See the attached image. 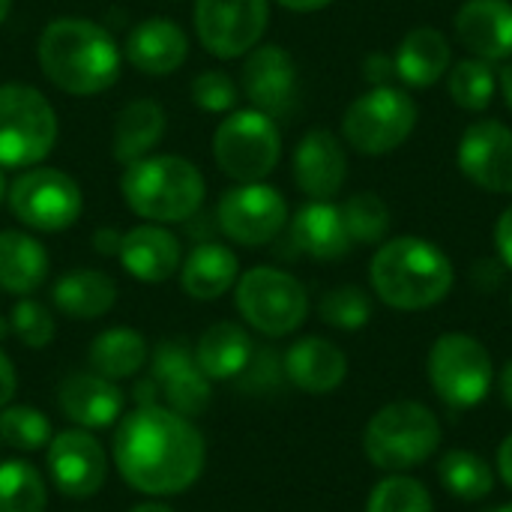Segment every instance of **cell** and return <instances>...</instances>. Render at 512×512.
I'll return each instance as SVG.
<instances>
[{
	"mask_svg": "<svg viewBox=\"0 0 512 512\" xmlns=\"http://www.w3.org/2000/svg\"><path fill=\"white\" fill-rule=\"evenodd\" d=\"M444 441L438 414L414 399H399L375 411L363 429V453L384 474H405L429 462Z\"/></svg>",
	"mask_w": 512,
	"mask_h": 512,
	"instance_id": "obj_5",
	"label": "cell"
},
{
	"mask_svg": "<svg viewBox=\"0 0 512 512\" xmlns=\"http://www.w3.org/2000/svg\"><path fill=\"white\" fill-rule=\"evenodd\" d=\"M90 369L99 372L108 381H123L132 378L144 369V363L150 360L147 351V339L132 330V327H111L102 330L87 351Z\"/></svg>",
	"mask_w": 512,
	"mask_h": 512,
	"instance_id": "obj_31",
	"label": "cell"
},
{
	"mask_svg": "<svg viewBox=\"0 0 512 512\" xmlns=\"http://www.w3.org/2000/svg\"><path fill=\"white\" fill-rule=\"evenodd\" d=\"M111 459L129 489L147 498H171L198 483L207 444L189 417L165 405H138L120 420Z\"/></svg>",
	"mask_w": 512,
	"mask_h": 512,
	"instance_id": "obj_1",
	"label": "cell"
},
{
	"mask_svg": "<svg viewBox=\"0 0 512 512\" xmlns=\"http://www.w3.org/2000/svg\"><path fill=\"white\" fill-rule=\"evenodd\" d=\"M120 192L129 210L144 222L171 225L198 216L207 183L195 162L162 153L126 165L120 177Z\"/></svg>",
	"mask_w": 512,
	"mask_h": 512,
	"instance_id": "obj_4",
	"label": "cell"
},
{
	"mask_svg": "<svg viewBox=\"0 0 512 512\" xmlns=\"http://www.w3.org/2000/svg\"><path fill=\"white\" fill-rule=\"evenodd\" d=\"M51 423L33 405H6L0 408V444L18 453H36L51 444Z\"/></svg>",
	"mask_w": 512,
	"mask_h": 512,
	"instance_id": "obj_36",
	"label": "cell"
},
{
	"mask_svg": "<svg viewBox=\"0 0 512 512\" xmlns=\"http://www.w3.org/2000/svg\"><path fill=\"white\" fill-rule=\"evenodd\" d=\"M9 9H12V0H0V24L9 18Z\"/></svg>",
	"mask_w": 512,
	"mask_h": 512,
	"instance_id": "obj_51",
	"label": "cell"
},
{
	"mask_svg": "<svg viewBox=\"0 0 512 512\" xmlns=\"http://www.w3.org/2000/svg\"><path fill=\"white\" fill-rule=\"evenodd\" d=\"M291 243L315 261H339L351 252V234L342 207L333 201H309L291 216Z\"/></svg>",
	"mask_w": 512,
	"mask_h": 512,
	"instance_id": "obj_24",
	"label": "cell"
},
{
	"mask_svg": "<svg viewBox=\"0 0 512 512\" xmlns=\"http://www.w3.org/2000/svg\"><path fill=\"white\" fill-rule=\"evenodd\" d=\"M474 285L480 291H498L504 285V276H507V267L501 264V258H480L474 264Z\"/></svg>",
	"mask_w": 512,
	"mask_h": 512,
	"instance_id": "obj_42",
	"label": "cell"
},
{
	"mask_svg": "<svg viewBox=\"0 0 512 512\" xmlns=\"http://www.w3.org/2000/svg\"><path fill=\"white\" fill-rule=\"evenodd\" d=\"M498 90H501L507 108L512 111V57L510 60H504V66H501V72H498Z\"/></svg>",
	"mask_w": 512,
	"mask_h": 512,
	"instance_id": "obj_48",
	"label": "cell"
},
{
	"mask_svg": "<svg viewBox=\"0 0 512 512\" xmlns=\"http://www.w3.org/2000/svg\"><path fill=\"white\" fill-rule=\"evenodd\" d=\"M240 279L237 255L222 243H198L180 264V285L192 300H219Z\"/></svg>",
	"mask_w": 512,
	"mask_h": 512,
	"instance_id": "obj_27",
	"label": "cell"
},
{
	"mask_svg": "<svg viewBox=\"0 0 512 512\" xmlns=\"http://www.w3.org/2000/svg\"><path fill=\"white\" fill-rule=\"evenodd\" d=\"M438 480H441V486L453 498L468 501V504L483 501V498H489L495 492V471H492V465L480 453L462 450V447L447 450L441 456V462H438Z\"/></svg>",
	"mask_w": 512,
	"mask_h": 512,
	"instance_id": "obj_32",
	"label": "cell"
},
{
	"mask_svg": "<svg viewBox=\"0 0 512 512\" xmlns=\"http://www.w3.org/2000/svg\"><path fill=\"white\" fill-rule=\"evenodd\" d=\"M48 477L66 498H93L108 477V453L87 429H66L45 447Z\"/></svg>",
	"mask_w": 512,
	"mask_h": 512,
	"instance_id": "obj_14",
	"label": "cell"
},
{
	"mask_svg": "<svg viewBox=\"0 0 512 512\" xmlns=\"http://www.w3.org/2000/svg\"><path fill=\"white\" fill-rule=\"evenodd\" d=\"M447 93L462 111H486L498 93V72L495 63L480 57H465L450 66L447 72Z\"/></svg>",
	"mask_w": 512,
	"mask_h": 512,
	"instance_id": "obj_33",
	"label": "cell"
},
{
	"mask_svg": "<svg viewBox=\"0 0 512 512\" xmlns=\"http://www.w3.org/2000/svg\"><path fill=\"white\" fill-rule=\"evenodd\" d=\"M129 512H174V510H171V507H165V504H159V501H147V504L132 507Z\"/></svg>",
	"mask_w": 512,
	"mask_h": 512,
	"instance_id": "obj_50",
	"label": "cell"
},
{
	"mask_svg": "<svg viewBox=\"0 0 512 512\" xmlns=\"http://www.w3.org/2000/svg\"><path fill=\"white\" fill-rule=\"evenodd\" d=\"M51 300L69 318H102L117 303V282L102 270H72L54 282Z\"/></svg>",
	"mask_w": 512,
	"mask_h": 512,
	"instance_id": "obj_30",
	"label": "cell"
},
{
	"mask_svg": "<svg viewBox=\"0 0 512 512\" xmlns=\"http://www.w3.org/2000/svg\"><path fill=\"white\" fill-rule=\"evenodd\" d=\"M9 210L12 216L42 234H57L66 231L69 225L78 222L84 198L81 186L60 168H27L18 174L9 186Z\"/></svg>",
	"mask_w": 512,
	"mask_h": 512,
	"instance_id": "obj_11",
	"label": "cell"
},
{
	"mask_svg": "<svg viewBox=\"0 0 512 512\" xmlns=\"http://www.w3.org/2000/svg\"><path fill=\"white\" fill-rule=\"evenodd\" d=\"M9 330H12L27 348L39 351V348H45V345L54 339V318H51L48 306H42L39 300L21 297V300L12 306Z\"/></svg>",
	"mask_w": 512,
	"mask_h": 512,
	"instance_id": "obj_40",
	"label": "cell"
},
{
	"mask_svg": "<svg viewBox=\"0 0 512 512\" xmlns=\"http://www.w3.org/2000/svg\"><path fill=\"white\" fill-rule=\"evenodd\" d=\"M48 252L27 231H0V288L15 297H30L48 279Z\"/></svg>",
	"mask_w": 512,
	"mask_h": 512,
	"instance_id": "obj_28",
	"label": "cell"
},
{
	"mask_svg": "<svg viewBox=\"0 0 512 512\" xmlns=\"http://www.w3.org/2000/svg\"><path fill=\"white\" fill-rule=\"evenodd\" d=\"M276 3L291 12H321V9L333 6L336 0H276Z\"/></svg>",
	"mask_w": 512,
	"mask_h": 512,
	"instance_id": "obj_47",
	"label": "cell"
},
{
	"mask_svg": "<svg viewBox=\"0 0 512 512\" xmlns=\"http://www.w3.org/2000/svg\"><path fill=\"white\" fill-rule=\"evenodd\" d=\"M396 63V78L408 87H432L438 84L450 66H453V48L450 39L432 27V24H417L408 30L393 54Z\"/></svg>",
	"mask_w": 512,
	"mask_h": 512,
	"instance_id": "obj_25",
	"label": "cell"
},
{
	"mask_svg": "<svg viewBox=\"0 0 512 512\" xmlns=\"http://www.w3.org/2000/svg\"><path fill=\"white\" fill-rule=\"evenodd\" d=\"M6 195H9V186H6V177H3V168H0V204L6 201Z\"/></svg>",
	"mask_w": 512,
	"mask_h": 512,
	"instance_id": "obj_52",
	"label": "cell"
},
{
	"mask_svg": "<svg viewBox=\"0 0 512 512\" xmlns=\"http://www.w3.org/2000/svg\"><path fill=\"white\" fill-rule=\"evenodd\" d=\"M15 390H18L15 366H12V360L6 357V351L0 348V408H6V405L15 399Z\"/></svg>",
	"mask_w": 512,
	"mask_h": 512,
	"instance_id": "obj_44",
	"label": "cell"
},
{
	"mask_svg": "<svg viewBox=\"0 0 512 512\" xmlns=\"http://www.w3.org/2000/svg\"><path fill=\"white\" fill-rule=\"evenodd\" d=\"M366 512H435L429 489L408 474H387L369 492Z\"/></svg>",
	"mask_w": 512,
	"mask_h": 512,
	"instance_id": "obj_37",
	"label": "cell"
},
{
	"mask_svg": "<svg viewBox=\"0 0 512 512\" xmlns=\"http://www.w3.org/2000/svg\"><path fill=\"white\" fill-rule=\"evenodd\" d=\"M189 96L192 102L201 108V111H210V114H225V111H234L237 108V99H240V87L237 81L222 72V69H204L192 78L189 84Z\"/></svg>",
	"mask_w": 512,
	"mask_h": 512,
	"instance_id": "obj_39",
	"label": "cell"
},
{
	"mask_svg": "<svg viewBox=\"0 0 512 512\" xmlns=\"http://www.w3.org/2000/svg\"><path fill=\"white\" fill-rule=\"evenodd\" d=\"M57 402H60L63 417L87 432L108 429L123 414V393L117 381H108L93 369L63 378L57 390Z\"/></svg>",
	"mask_w": 512,
	"mask_h": 512,
	"instance_id": "obj_20",
	"label": "cell"
},
{
	"mask_svg": "<svg viewBox=\"0 0 512 512\" xmlns=\"http://www.w3.org/2000/svg\"><path fill=\"white\" fill-rule=\"evenodd\" d=\"M453 27L471 57L489 63H504L512 57L510 0H465L453 18Z\"/></svg>",
	"mask_w": 512,
	"mask_h": 512,
	"instance_id": "obj_19",
	"label": "cell"
},
{
	"mask_svg": "<svg viewBox=\"0 0 512 512\" xmlns=\"http://www.w3.org/2000/svg\"><path fill=\"white\" fill-rule=\"evenodd\" d=\"M57 144V114L42 90L0 84V168H33Z\"/></svg>",
	"mask_w": 512,
	"mask_h": 512,
	"instance_id": "obj_7",
	"label": "cell"
},
{
	"mask_svg": "<svg viewBox=\"0 0 512 512\" xmlns=\"http://www.w3.org/2000/svg\"><path fill=\"white\" fill-rule=\"evenodd\" d=\"M498 474H501V480L512 489V432L501 441V447H498Z\"/></svg>",
	"mask_w": 512,
	"mask_h": 512,
	"instance_id": "obj_46",
	"label": "cell"
},
{
	"mask_svg": "<svg viewBox=\"0 0 512 512\" xmlns=\"http://www.w3.org/2000/svg\"><path fill=\"white\" fill-rule=\"evenodd\" d=\"M168 117L165 108L153 99H135L123 105L114 117V132H111V156L120 165H132L144 156H150L162 135H165Z\"/></svg>",
	"mask_w": 512,
	"mask_h": 512,
	"instance_id": "obj_26",
	"label": "cell"
},
{
	"mask_svg": "<svg viewBox=\"0 0 512 512\" xmlns=\"http://www.w3.org/2000/svg\"><path fill=\"white\" fill-rule=\"evenodd\" d=\"M495 252H498L501 264L512 270V204L495 222Z\"/></svg>",
	"mask_w": 512,
	"mask_h": 512,
	"instance_id": "obj_43",
	"label": "cell"
},
{
	"mask_svg": "<svg viewBox=\"0 0 512 512\" xmlns=\"http://www.w3.org/2000/svg\"><path fill=\"white\" fill-rule=\"evenodd\" d=\"M120 240H123V234L117 228H99L93 234V249L102 252V255H117L120 252Z\"/></svg>",
	"mask_w": 512,
	"mask_h": 512,
	"instance_id": "obj_45",
	"label": "cell"
},
{
	"mask_svg": "<svg viewBox=\"0 0 512 512\" xmlns=\"http://www.w3.org/2000/svg\"><path fill=\"white\" fill-rule=\"evenodd\" d=\"M501 396H504V402L512 408V360H507V366L501 372Z\"/></svg>",
	"mask_w": 512,
	"mask_h": 512,
	"instance_id": "obj_49",
	"label": "cell"
},
{
	"mask_svg": "<svg viewBox=\"0 0 512 512\" xmlns=\"http://www.w3.org/2000/svg\"><path fill=\"white\" fill-rule=\"evenodd\" d=\"M150 369V378L165 408L192 420L210 405L213 381L201 372L195 351H189L183 342H162L150 357Z\"/></svg>",
	"mask_w": 512,
	"mask_h": 512,
	"instance_id": "obj_17",
	"label": "cell"
},
{
	"mask_svg": "<svg viewBox=\"0 0 512 512\" xmlns=\"http://www.w3.org/2000/svg\"><path fill=\"white\" fill-rule=\"evenodd\" d=\"M240 87L252 108L276 117H288L297 105V63L282 45H255L246 54Z\"/></svg>",
	"mask_w": 512,
	"mask_h": 512,
	"instance_id": "obj_16",
	"label": "cell"
},
{
	"mask_svg": "<svg viewBox=\"0 0 512 512\" xmlns=\"http://www.w3.org/2000/svg\"><path fill=\"white\" fill-rule=\"evenodd\" d=\"M213 159L237 183H261L282 159V132L258 108L231 111L213 132Z\"/></svg>",
	"mask_w": 512,
	"mask_h": 512,
	"instance_id": "obj_8",
	"label": "cell"
},
{
	"mask_svg": "<svg viewBox=\"0 0 512 512\" xmlns=\"http://www.w3.org/2000/svg\"><path fill=\"white\" fill-rule=\"evenodd\" d=\"M252 354V336L234 321H219L207 327L195 345V360L210 381H237L249 366Z\"/></svg>",
	"mask_w": 512,
	"mask_h": 512,
	"instance_id": "obj_29",
	"label": "cell"
},
{
	"mask_svg": "<svg viewBox=\"0 0 512 512\" xmlns=\"http://www.w3.org/2000/svg\"><path fill=\"white\" fill-rule=\"evenodd\" d=\"M117 258L132 279L159 285V282H168L180 270L183 249H180V240L165 225L144 222L123 234Z\"/></svg>",
	"mask_w": 512,
	"mask_h": 512,
	"instance_id": "obj_21",
	"label": "cell"
},
{
	"mask_svg": "<svg viewBox=\"0 0 512 512\" xmlns=\"http://www.w3.org/2000/svg\"><path fill=\"white\" fill-rule=\"evenodd\" d=\"M282 369L297 390L309 396H324L339 390L348 378V357L336 342L324 336H306L285 351Z\"/></svg>",
	"mask_w": 512,
	"mask_h": 512,
	"instance_id": "obj_22",
	"label": "cell"
},
{
	"mask_svg": "<svg viewBox=\"0 0 512 512\" xmlns=\"http://www.w3.org/2000/svg\"><path fill=\"white\" fill-rule=\"evenodd\" d=\"M456 165L477 189L512 195V129L501 120L471 123L456 150Z\"/></svg>",
	"mask_w": 512,
	"mask_h": 512,
	"instance_id": "obj_15",
	"label": "cell"
},
{
	"mask_svg": "<svg viewBox=\"0 0 512 512\" xmlns=\"http://www.w3.org/2000/svg\"><path fill=\"white\" fill-rule=\"evenodd\" d=\"M495 512H512V501H510V504H501V507H498Z\"/></svg>",
	"mask_w": 512,
	"mask_h": 512,
	"instance_id": "obj_53",
	"label": "cell"
},
{
	"mask_svg": "<svg viewBox=\"0 0 512 512\" xmlns=\"http://www.w3.org/2000/svg\"><path fill=\"white\" fill-rule=\"evenodd\" d=\"M234 303L243 321L270 339L291 336L309 315V294L303 282L279 267L246 270L234 285Z\"/></svg>",
	"mask_w": 512,
	"mask_h": 512,
	"instance_id": "obj_9",
	"label": "cell"
},
{
	"mask_svg": "<svg viewBox=\"0 0 512 512\" xmlns=\"http://www.w3.org/2000/svg\"><path fill=\"white\" fill-rule=\"evenodd\" d=\"M270 21V0H195V33L219 60L246 57L261 45Z\"/></svg>",
	"mask_w": 512,
	"mask_h": 512,
	"instance_id": "obj_13",
	"label": "cell"
},
{
	"mask_svg": "<svg viewBox=\"0 0 512 512\" xmlns=\"http://www.w3.org/2000/svg\"><path fill=\"white\" fill-rule=\"evenodd\" d=\"M42 75L69 96H96L120 78V48L114 36L90 21L63 15L45 24L36 42Z\"/></svg>",
	"mask_w": 512,
	"mask_h": 512,
	"instance_id": "obj_2",
	"label": "cell"
},
{
	"mask_svg": "<svg viewBox=\"0 0 512 512\" xmlns=\"http://www.w3.org/2000/svg\"><path fill=\"white\" fill-rule=\"evenodd\" d=\"M363 78H366L372 87H387V84H393V78H396V63H393V54L372 51V54L363 60Z\"/></svg>",
	"mask_w": 512,
	"mask_h": 512,
	"instance_id": "obj_41",
	"label": "cell"
},
{
	"mask_svg": "<svg viewBox=\"0 0 512 512\" xmlns=\"http://www.w3.org/2000/svg\"><path fill=\"white\" fill-rule=\"evenodd\" d=\"M294 183L309 201H333L348 180V153L330 129H309L294 147Z\"/></svg>",
	"mask_w": 512,
	"mask_h": 512,
	"instance_id": "obj_18",
	"label": "cell"
},
{
	"mask_svg": "<svg viewBox=\"0 0 512 512\" xmlns=\"http://www.w3.org/2000/svg\"><path fill=\"white\" fill-rule=\"evenodd\" d=\"M429 384L450 408H477L495 384L489 348L468 333H444L432 342L426 360Z\"/></svg>",
	"mask_w": 512,
	"mask_h": 512,
	"instance_id": "obj_10",
	"label": "cell"
},
{
	"mask_svg": "<svg viewBox=\"0 0 512 512\" xmlns=\"http://www.w3.org/2000/svg\"><path fill=\"white\" fill-rule=\"evenodd\" d=\"M369 282L375 297L399 312H423L444 303L456 285L450 255L426 237H387L372 264Z\"/></svg>",
	"mask_w": 512,
	"mask_h": 512,
	"instance_id": "obj_3",
	"label": "cell"
},
{
	"mask_svg": "<svg viewBox=\"0 0 512 512\" xmlns=\"http://www.w3.org/2000/svg\"><path fill=\"white\" fill-rule=\"evenodd\" d=\"M219 231L237 246H267L288 228V201L270 183H237L216 204Z\"/></svg>",
	"mask_w": 512,
	"mask_h": 512,
	"instance_id": "obj_12",
	"label": "cell"
},
{
	"mask_svg": "<svg viewBox=\"0 0 512 512\" xmlns=\"http://www.w3.org/2000/svg\"><path fill=\"white\" fill-rule=\"evenodd\" d=\"M318 315L333 330L357 333L372 318V300H369V294L360 285H339V288H333V291H327L321 297Z\"/></svg>",
	"mask_w": 512,
	"mask_h": 512,
	"instance_id": "obj_38",
	"label": "cell"
},
{
	"mask_svg": "<svg viewBox=\"0 0 512 512\" xmlns=\"http://www.w3.org/2000/svg\"><path fill=\"white\" fill-rule=\"evenodd\" d=\"M342 216L354 246H381L390 237V207L378 192H357L342 204Z\"/></svg>",
	"mask_w": 512,
	"mask_h": 512,
	"instance_id": "obj_35",
	"label": "cell"
},
{
	"mask_svg": "<svg viewBox=\"0 0 512 512\" xmlns=\"http://www.w3.org/2000/svg\"><path fill=\"white\" fill-rule=\"evenodd\" d=\"M126 60L153 78L177 72L189 57V36L171 18H147L126 36Z\"/></svg>",
	"mask_w": 512,
	"mask_h": 512,
	"instance_id": "obj_23",
	"label": "cell"
},
{
	"mask_svg": "<svg viewBox=\"0 0 512 512\" xmlns=\"http://www.w3.org/2000/svg\"><path fill=\"white\" fill-rule=\"evenodd\" d=\"M420 108L405 87H369L342 114V141L363 156L399 150L417 129Z\"/></svg>",
	"mask_w": 512,
	"mask_h": 512,
	"instance_id": "obj_6",
	"label": "cell"
},
{
	"mask_svg": "<svg viewBox=\"0 0 512 512\" xmlns=\"http://www.w3.org/2000/svg\"><path fill=\"white\" fill-rule=\"evenodd\" d=\"M48 483L21 459L0 462V512H45Z\"/></svg>",
	"mask_w": 512,
	"mask_h": 512,
	"instance_id": "obj_34",
	"label": "cell"
}]
</instances>
